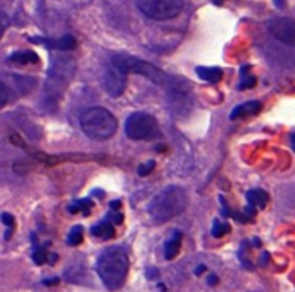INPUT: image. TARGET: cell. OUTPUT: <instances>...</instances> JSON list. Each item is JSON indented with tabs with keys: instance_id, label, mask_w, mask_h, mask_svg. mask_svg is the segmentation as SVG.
Listing matches in <instances>:
<instances>
[{
	"instance_id": "6da1fadb",
	"label": "cell",
	"mask_w": 295,
	"mask_h": 292,
	"mask_svg": "<svg viewBox=\"0 0 295 292\" xmlns=\"http://www.w3.org/2000/svg\"><path fill=\"white\" fill-rule=\"evenodd\" d=\"M129 272V256L120 246L104 249L97 259V274L107 290L122 288Z\"/></svg>"
},
{
	"instance_id": "7a4b0ae2",
	"label": "cell",
	"mask_w": 295,
	"mask_h": 292,
	"mask_svg": "<svg viewBox=\"0 0 295 292\" xmlns=\"http://www.w3.org/2000/svg\"><path fill=\"white\" fill-rule=\"evenodd\" d=\"M188 194L183 187L170 185L155 195L148 204V214L156 224L167 223L186 211Z\"/></svg>"
},
{
	"instance_id": "3957f363",
	"label": "cell",
	"mask_w": 295,
	"mask_h": 292,
	"mask_svg": "<svg viewBox=\"0 0 295 292\" xmlns=\"http://www.w3.org/2000/svg\"><path fill=\"white\" fill-rule=\"evenodd\" d=\"M80 126L90 139L103 142L116 133L117 120L107 108L92 107L80 114Z\"/></svg>"
},
{
	"instance_id": "277c9868",
	"label": "cell",
	"mask_w": 295,
	"mask_h": 292,
	"mask_svg": "<svg viewBox=\"0 0 295 292\" xmlns=\"http://www.w3.org/2000/svg\"><path fill=\"white\" fill-rule=\"evenodd\" d=\"M110 64L114 65L116 68H119L126 76L127 74H139V76H143V77L149 78L151 81H154L158 86H167V83L171 81L170 77L162 70L156 68L151 62L135 58L132 55H126V54L113 55L111 60H110Z\"/></svg>"
},
{
	"instance_id": "5b68a950",
	"label": "cell",
	"mask_w": 295,
	"mask_h": 292,
	"mask_svg": "<svg viewBox=\"0 0 295 292\" xmlns=\"http://www.w3.org/2000/svg\"><path fill=\"white\" fill-rule=\"evenodd\" d=\"M124 133L132 140H154L161 136L156 119L145 111L132 113L126 119Z\"/></svg>"
},
{
	"instance_id": "8992f818",
	"label": "cell",
	"mask_w": 295,
	"mask_h": 292,
	"mask_svg": "<svg viewBox=\"0 0 295 292\" xmlns=\"http://www.w3.org/2000/svg\"><path fill=\"white\" fill-rule=\"evenodd\" d=\"M136 7L149 19L154 20H171L177 17L183 9V0H136Z\"/></svg>"
},
{
	"instance_id": "52a82bcc",
	"label": "cell",
	"mask_w": 295,
	"mask_h": 292,
	"mask_svg": "<svg viewBox=\"0 0 295 292\" xmlns=\"http://www.w3.org/2000/svg\"><path fill=\"white\" fill-rule=\"evenodd\" d=\"M101 84L104 92L110 97H120L126 89V74L114 65L109 64L104 67L101 74Z\"/></svg>"
},
{
	"instance_id": "ba28073f",
	"label": "cell",
	"mask_w": 295,
	"mask_h": 292,
	"mask_svg": "<svg viewBox=\"0 0 295 292\" xmlns=\"http://www.w3.org/2000/svg\"><path fill=\"white\" fill-rule=\"evenodd\" d=\"M269 33L279 42L295 48V20L288 17H277L268 23Z\"/></svg>"
},
{
	"instance_id": "9c48e42d",
	"label": "cell",
	"mask_w": 295,
	"mask_h": 292,
	"mask_svg": "<svg viewBox=\"0 0 295 292\" xmlns=\"http://www.w3.org/2000/svg\"><path fill=\"white\" fill-rule=\"evenodd\" d=\"M31 41H35V44H44L49 49H58V51H71L77 46V41L73 35H64L58 39L31 38Z\"/></svg>"
},
{
	"instance_id": "30bf717a",
	"label": "cell",
	"mask_w": 295,
	"mask_h": 292,
	"mask_svg": "<svg viewBox=\"0 0 295 292\" xmlns=\"http://www.w3.org/2000/svg\"><path fill=\"white\" fill-rule=\"evenodd\" d=\"M261 110H262V103L258 100H250V101H246V103L236 106L230 113V120H237V119H243L248 116H255Z\"/></svg>"
},
{
	"instance_id": "8fae6325",
	"label": "cell",
	"mask_w": 295,
	"mask_h": 292,
	"mask_svg": "<svg viewBox=\"0 0 295 292\" xmlns=\"http://www.w3.org/2000/svg\"><path fill=\"white\" fill-rule=\"evenodd\" d=\"M181 245H183V234L180 231H174L172 236L167 240L165 243V249H164V255H165V259L167 261H171L174 259L180 250H181Z\"/></svg>"
},
{
	"instance_id": "7c38bea8",
	"label": "cell",
	"mask_w": 295,
	"mask_h": 292,
	"mask_svg": "<svg viewBox=\"0 0 295 292\" xmlns=\"http://www.w3.org/2000/svg\"><path fill=\"white\" fill-rule=\"evenodd\" d=\"M90 233H92L93 236L98 237V239L110 240V239H113V236H114V224H113L109 218H104L103 221H100L98 224L92 227Z\"/></svg>"
},
{
	"instance_id": "4fadbf2b",
	"label": "cell",
	"mask_w": 295,
	"mask_h": 292,
	"mask_svg": "<svg viewBox=\"0 0 295 292\" xmlns=\"http://www.w3.org/2000/svg\"><path fill=\"white\" fill-rule=\"evenodd\" d=\"M196 73L201 80L213 84L218 83L223 78V71L221 68H217V67H197Z\"/></svg>"
},
{
	"instance_id": "5bb4252c",
	"label": "cell",
	"mask_w": 295,
	"mask_h": 292,
	"mask_svg": "<svg viewBox=\"0 0 295 292\" xmlns=\"http://www.w3.org/2000/svg\"><path fill=\"white\" fill-rule=\"evenodd\" d=\"M246 200H248L249 205H252L255 208H265L269 201V195L264 190H250L246 194Z\"/></svg>"
},
{
	"instance_id": "9a60e30c",
	"label": "cell",
	"mask_w": 295,
	"mask_h": 292,
	"mask_svg": "<svg viewBox=\"0 0 295 292\" xmlns=\"http://www.w3.org/2000/svg\"><path fill=\"white\" fill-rule=\"evenodd\" d=\"M10 62L15 64H20V65H26V64H38L39 62V57L32 52V51H22V52H15L9 57Z\"/></svg>"
},
{
	"instance_id": "2e32d148",
	"label": "cell",
	"mask_w": 295,
	"mask_h": 292,
	"mask_svg": "<svg viewBox=\"0 0 295 292\" xmlns=\"http://www.w3.org/2000/svg\"><path fill=\"white\" fill-rule=\"evenodd\" d=\"M92 208H93V201L90 198H83V200L74 201L73 204L68 205V211L73 213V214L83 213L84 215H89Z\"/></svg>"
},
{
	"instance_id": "e0dca14e",
	"label": "cell",
	"mask_w": 295,
	"mask_h": 292,
	"mask_svg": "<svg viewBox=\"0 0 295 292\" xmlns=\"http://www.w3.org/2000/svg\"><path fill=\"white\" fill-rule=\"evenodd\" d=\"M249 70H250L249 65H243V67L240 68V77H242V80H240V83H239V86H237L239 90H248V89L255 87L256 78H255L252 74H248Z\"/></svg>"
},
{
	"instance_id": "ac0fdd59",
	"label": "cell",
	"mask_w": 295,
	"mask_h": 292,
	"mask_svg": "<svg viewBox=\"0 0 295 292\" xmlns=\"http://www.w3.org/2000/svg\"><path fill=\"white\" fill-rule=\"evenodd\" d=\"M83 242V226H74L67 236V243L70 246H78Z\"/></svg>"
},
{
	"instance_id": "d6986e66",
	"label": "cell",
	"mask_w": 295,
	"mask_h": 292,
	"mask_svg": "<svg viewBox=\"0 0 295 292\" xmlns=\"http://www.w3.org/2000/svg\"><path fill=\"white\" fill-rule=\"evenodd\" d=\"M1 221H3V224L7 227V231H6V234H4V239L9 240L10 236H12V233H13V230H15V218H13L12 214L3 213V214H1Z\"/></svg>"
},
{
	"instance_id": "ffe728a7",
	"label": "cell",
	"mask_w": 295,
	"mask_h": 292,
	"mask_svg": "<svg viewBox=\"0 0 295 292\" xmlns=\"http://www.w3.org/2000/svg\"><path fill=\"white\" fill-rule=\"evenodd\" d=\"M49 255H51V253H48L45 249H42V247H35V250H33V253H32V259H33V262H35L36 265H44L45 262H48Z\"/></svg>"
},
{
	"instance_id": "44dd1931",
	"label": "cell",
	"mask_w": 295,
	"mask_h": 292,
	"mask_svg": "<svg viewBox=\"0 0 295 292\" xmlns=\"http://www.w3.org/2000/svg\"><path fill=\"white\" fill-rule=\"evenodd\" d=\"M229 231H230V226L229 224H223L218 220H214V224H213V229H211V234L214 237H223Z\"/></svg>"
},
{
	"instance_id": "7402d4cb",
	"label": "cell",
	"mask_w": 295,
	"mask_h": 292,
	"mask_svg": "<svg viewBox=\"0 0 295 292\" xmlns=\"http://www.w3.org/2000/svg\"><path fill=\"white\" fill-rule=\"evenodd\" d=\"M154 169H155V161H149V162H146V164L139 165V168H138V175H139V177H146V175H149Z\"/></svg>"
},
{
	"instance_id": "603a6c76",
	"label": "cell",
	"mask_w": 295,
	"mask_h": 292,
	"mask_svg": "<svg viewBox=\"0 0 295 292\" xmlns=\"http://www.w3.org/2000/svg\"><path fill=\"white\" fill-rule=\"evenodd\" d=\"M9 101V89L7 86L0 80V110L7 104Z\"/></svg>"
},
{
	"instance_id": "cb8c5ba5",
	"label": "cell",
	"mask_w": 295,
	"mask_h": 292,
	"mask_svg": "<svg viewBox=\"0 0 295 292\" xmlns=\"http://www.w3.org/2000/svg\"><path fill=\"white\" fill-rule=\"evenodd\" d=\"M123 214L122 213H117L116 210H113V213H109L106 218H109L113 224H122L123 223Z\"/></svg>"
},
{
	"instance_id": "d4e9b609",
	"label": "cell",
	"mask_w": 295,
	"mask_h": 292,
	"mask_svg": "<svg viewBox=\"0 0 295 292\" xmlns=\"http://www.w3.org/2000/svg\"><path fill=\"white\" fill-rule=\"evenodd\" d=\"M207 282H208V285H211V287H213V285H217L218 278H217L216 275H213V274H211V275H208V277H207Z\"/></svg>"
},
{
	"instance_id": "484cf974",
	"label": "cell",
	"mask_w": 295,
	"mask_h": 292,
	"mask_svg": "<svg viewBox=\"0 0 295 292\" xmlns=\"http://www.w3.org/2000/svg\"><path fill=\"white\" fill-rule=\"evenodd\" d=\"M58 282H60V279H58V278H52V279H45V281H44V285L51 287V285H57Z\"/></svg>"
},
{
	"instance_id": "4316f807",
	"label": "cell",
	"mask_w": 295,
	"mask_h": 292,
	"mask_svg": "<svg viewBox=\"0 0 295 292\" xmlns=\"http://www.w3.org/2000/svg\"><path fill=\"white\" fill-rule=\"evenodd\" d=\"M156 274H158V271H156V269H149V271L146 272V275H148V278H149V279L155 278V277H156Z\"/></svg>"
},
{
	"instance_id": "83f0119b",
	"label": "cell",
	"mask_w": 295,
	"mask_h": 292,
	"mask_svg": "<svg viewBox=\"0 0 295 292\" xmlns=\"http://www.w3.org/2000/svg\"><path fill=\"white\" fill-rule=\"evenodd\" d=\"M204 271H207V268H205L204 265H200V266H198V268L196 269V272H194V274H196L197 277H200V275H201Z\"/></svg>"
},
{
	"instance_id": "f1b7e54d",
	"label": "cell",
	"mask_w": 295,
	"mask_h": 292,
	"mask_svg": "<svg viewBox=\"0 0 295 292\" xmlns=\"http://www.w3.org/2000/svg\"><path fill=\"white\" fill-rule=\"evenodd\" d=\"M110 208L111 210H119L120 208V201H111L110 202Z\"/></svg>"
},
{
	"instance_id": "f546056e",
	"label": "cell",
	"mask_w": 295,
	"mask_h": 292,
	"mask_svg": "<svg viewBox=\"0 0 295 292\" xmlns=\"http://www.w3.org/2000/svg\"><path fill=\"white\" fill-rule=\"evenodd\" d=\"M274 3H275L278 7H284V4H285V1H284V0H274Z\"/></svg>"
},
{
	"instance_id": "4dcf8cb0",
	"label": "cell",
	"mask_w": 295,
	"mask_h": 292,
	"mask_svg": "<svg viewBox=\"0 0 295 292\" xmlns=\"http://www.w3.org/2000/svg\"><path fill=\"white\" fill-rule=\"evenodd\" d=\"M3 33H4V26H3L1 22H0V38L3 36Z\"/></svg>"
},
{
	"instance_id": "1f68e13d",
	"label": "cell",
	"mask_w": 295,
	"mask_h": 292,
	"mask_svg": "<svg viewBox=\"0 0 295 292\" xmlns=\"http://www.w3.org/2000/svg\"><path fill=\"white\" fill-rule=\"evenodd\" d=\"M253 245H255V246H261V242L255 237V239H253Z\"/></svg>"
},
{
	"instance_id": "d6a6232c",
	"label": "cell",
	"mask_w": 295,
	"mask_h": 292,
	"mask_svg": "<svg viewBox=\"0 0 295 292\" xmlns=\"http://www.w3.org/2000/svg\"><path fill=\"white\" fill-rule=\"evenodd\" d=\"M291 142H293V148L295 151V133H293V136H291Z\"/></svg>"
},
{
	"instance_id": "836d02e7",
	"label": "cell",
	"mask_w": 295,
	"mask_h": 292,
	"mask_svg": "<svg viewBox=\"0 0 295 292\" xmlns=\"http://www.w3.org/2000/svg\"><path fill=\"white\" fill-rule=\"evenodd\" d=\"M213 1H214L216 4H220V3H221V0H213Z\"/></svg>"
}]
</instances>
